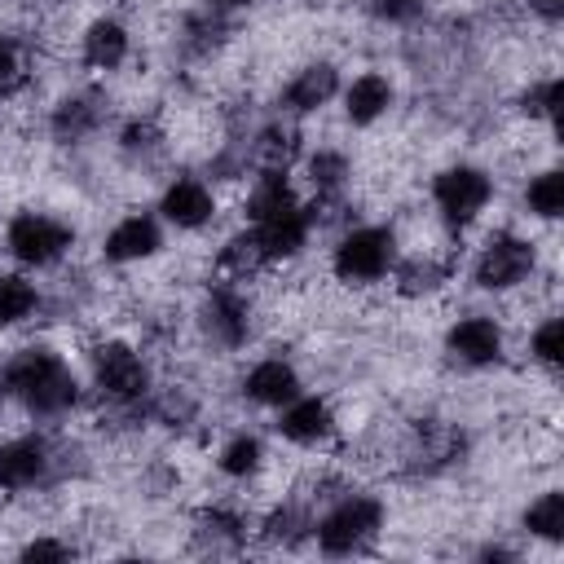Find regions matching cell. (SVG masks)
<instances>
[{
  "label": "cell",
  "mask_w": 564,
  "mask_h": 564,
  "mask_svg": "<svg viewBox=\"0 0 564 564\" xmlns=\"http://www.w3.org/2000/svg\"><path fill=\"white\" fill-rule=\"evenodd\" d=\"M0 397L18 401L35 419H62L79 405V375L57 348L26 344L0 361Z\"/></svg>",
  "instance_id": "obj_1"
},
{
  "label": "cell",
  "mask_w": 564,
  "mask_h": 564,
  "mask_svg": "<svg viewBox=\"0 0 564 564\" xmlns=\"http://www.w3.org/2000/svg\"><path fill=\"white\" fill-rule=\"evenodd\" d=\"M379 533H383V502L375 494L348 489L313 520V538L322 555H361L375 546Z\"/></svg>",
  "instance_id": "obj_2"
},
{
  "label": "cell",
  "mask_w": 564,
  "mask_h": 564,
  "mask_svg": "<svg viewBox=\"0 0 564 564\" xmlns=\"http://www.w3.org/2000/svg\"><path fill=\"white\" fill-rule=\"evenodd\" d=\"M397 260H401V251H397V234L388 225H352L330 247V273L344 286H375V282L392 278Z\"/></svg>",
  "instance_id": "obj_3"
},
{
  "label": "cell",
  "mask_w": 564,
  "mask_h": 564,
  "mask_svg": "<svg viewBox=\"0 0 564 564\" xmlns=\"http://www.w3.org/2000/svg\"><path fill=\"white\" fill-rule=\"evenodd\" d=\"M88 370H93V388L101 401L119 405V410H132L141 405L150 392H154V379H150V361L128 344V339H106L93 348L88 357Z\"/></svg>",
  "instance_id": "obj_4"
},
{
  "label": "cell",
  "mask_w": 564,
  "mask_h": 564,
  "mask_svg": "<svg viewBox=\"0 0 564 564\" xmlns=\"http://www.w3.org/2000/svg\"><path fill=\"white\" fill-rule=\"evenodd\" d=\"M75 247V229L53 216V212H18L4 225V251L22 264V269H53L57 260H66Z\"/></svg>",
  "instance_id": "obj_5"
},
{
  "label": "cell",
  "mask_w": 564,
  "mask_h": 564,
  "mask_svg": "<svg viewBox=\"0 0 564 564\" xmlns=\"http://www.w3.org/2000/svg\"><path fill=\"white\" fill-rule=\"evenodd\" d=\"M494 203V176L476 163H449L432 176V207L449 229H467Z\"/></svg>",
  "instance_id": "obj_6"
},
{
  "label": "cell",
  "mask_w": 564,
  "mask_h": 564,
  "mask_svg": "<svg viewBox=\"0 0 564 564\" xmlns=\"http://www.w3.org/2000/svg\"><path fill=\"white\" fill-rule=\"evenodd\" d=\"M533 269H538V247H533L529 238L502 229V234H489L485 247L476 251V260H471V282H476L480 291H494V295H498V291L524 286V282L533 278Z\"/></svg>",
  "instance_id": "obj_7"
},
{
  "label": "cell",
  "mask_w": 564,
  "mask_h": 564,
  "mask_svg": "<svg viewBox=\"0 0 564 564\" xmlns=\"http://www.w3.org/2000/svg\"><path fill=\"white\" fill-rule=\"evenodd\" d=\"M313 225H317L313 207H308L304 198H295V203H286V207H278V212L251 220L247 229H251V238H256L264 264H282V260H295V256L308 247Z\"/></svg>",
  "instance_id": "obj_8"
},
{
  "label": "cell",
  "mask_w": 564,
  "mask_h": 564,
  "mask_svg": "<svg viewBox=\"0 0 564 564\" xmlns=\"http://www.w3.org/2000/svg\"><path fill=\"white\" fill-rule=\"evenodd\" d=\"M198 326L216 348H242L251 339V300L238 282H216L198 304Z\"/></svg>",
  "instance_id": "obj_9"
},
{
  "label": "cell",
  "mask_w": 564,
  "mask_h": 564,
  "mask_svg": "<svg viewBox=\"0 0 564 564\" xmlns=\"http://www.w3.org/2000/svg\"><path fill=\"white\" fill-rule=\"evenodd\" d=\"M212 216H216V194H212V185L203 176L181 172V176H172L163 185V194H159V220L163 225L198 234V229L212 225Z\"/></svg>",
  "instance_id": "obj_10"
},
{
  "label": "cell",
  "mask_w": 564,
  "mask_h": 564,
  "mask_svg": "<svg viewBox=\"0 0 564 564\" xmlns=\"http://www.w3.org/2000/svg\"><path fill=\"white\" fill-rule=\"evenodd\" d=\"M163 251V220L154 212H128L101 234L106 264H141Z\"/></svg>",
  "instance_id": "obj_11"
},
{
  "label": "cell",
  "mask_w": 564,
  "mask_h": 564,
  "mask_svg": "<svg viewBox=\"0 0 564 564\" xmlns=\"http://www.w3.org/2000/svg\"><path fill=\"white\" fill-rule=\"evenodd\" d=\"M502 348H507V335H502V322L489 317V313H467L458 322H449L445 330V352L471 370H485L494 361H502Z\"/></svg>",
  "instance_id": "obj_12"
},
{
  "label": "cell",
  "mask_w": 564,
  "mask_h": 564,
  "mask_svg": "<svg viewBox=\"0 0 564 564\" xmlns=\"http://www.w3.org/2000/svg\"><path fill=\"white\" fill-rule=\"evenodd\" d=\"M53 471V445L44 436H9L0 441V489L4 494H26L44 485Z\"/></svg>",
  "instance_id": "obj_13"
},
{
  "label": "cell",
  "mask_w": 564,
  "mask_h": 564,
  "mask_svg": "<svg viewBox=\"0 0 564 564\" xmlns=\"http://www.w3.org/2000/svg\"><path fill=\"white\" fill-rule=\"evenodd\" d=\"M335 427H339V423H335V410H330L326 397L300 392V397H291L286 405H278V436L291 441V445H300V449L326 445V441L335 436Z\"/></svg>",
  "instance_id": "obj_14"
},
{
  "label": "cell",
  "mask_w": 564,
  "mask_h": 564,
  "mask_svg": "<svg viewBox=\"0 0 564 564\" xmlns=\"http://www.w3.org/2000/svg\"><path fill=\"white\" fill-rule=\"evenodd\" d=\"M110 115V101L97 93V88H79V93H66L53 110H48V132L57 145H75L84 137H93Z\"/></svg>",
  "instance_id": "obj_15"
},
{
  "label": "cell",
  "mask_w": 564,
  "mask_h": 564,
  "mask_svg": "<svg viewBox=\"0 0 564 564\" xmlns=\"http://www.w3.org/2000/svg\"><path fill=\"white\" fill-rule=\"evenodd\" d=\"M300 392H304V379L286 357H260L242 375V397L251 405H264V410H278Z\"/></svg>",
  "instance_id": "obj_16"
},
{
  "label": "cell",
  "mask_w": 564,
  "mask_h": 564,
  "mask_svg": "<svg viewBox=\"0 0 564 564\" xmlns=\"http://www.w3.org/2000/svg\"><path fill=\"white\" fill-rule=\"evenodd\" d=\"M335 97H339V66L335 62H308L286 79L282 110L286 115H313Z\"/></svg>",
  "instance_id": "obj_17"
},
{
  "label": "cell",
  "mask_w": 564,
  "mask_h": 564,
  "mask_svg": "<svg viewBox=\"0 0 564 564\" xmlns=\"http://www.w3.org/2000/svg\"><path fill=\"white\" fill-rule=\"evenodd\" d=\"M339 93H344V119H348L352 128L379 123V119L392 110V101H397V84H392L383 70H361V75H352V84H344Z\"/></svg>",
  "instance_id": "obj_18"
},
{
  "label": "cell",
  "mask_w": 564,
  "mask_h": 564,
  "mask_svg": "<svg viewBox=\"0 0 564 564\" xmlns=\"http://www.w3.org/2000/svg\"><path fill=\"white\" fill-rule=\"evenodd\" d=\"M128 53H132V35H128V26L115 13L93 18L84 26V35H79V57L93 70H119L128 62Z\"/></svg>",
  "instance_id": "obj_19"
},
{
  "label": "cell",
  "mask_w": 564,
  "mask_h": 564,
  "mask_svg": "<svg viewBox=\"0 0 564 564\" xmlns=\"http://www.w3.org/2000/svg\"><path fill=\"white\" fill-rule=\"evenodd\" d=\"M264 458H269L264 441L242 427V432H234V436L216 449V471H220L225 480H251V476L264 471Z\"/></svg>",
  "instance_id": "obj_20"
},
{
  "label": "cell",
  "mask_w": 564,
  "mask_h": 564,
  "mask_svg": "<svg viewBox=\"0 0 564 564\" xmlns=\"http://www.w3.org/2000/svg\"><path fill=\"white\" fill-rule=\"evenodd\" d=\"M40 313V286L26 273H0V330H13Z\"/></svg>",
  "instance_id": "obj_21"
},
{
  "label": "cell",
  "mask_w": 564,
  "mask_h": 564,
  "mask_svg": "<svg viewBox=\"0 0 564 564\" xmlns=\"http://www.w3.org/2000/svg\"><path fill=\"white\" fill-rule=\"evenodd\" d=\"M304 176H308V189L317 194V203H326V198H339L344 194L352 167H348V154L344 150H317V154L304 159Z\"/></svg>",
  "instance_id": "obj_22"
},
{
  "label": "cell",
  "mask_w": 564,
  "mask_h": 564,
  "mask_svg": "<svg viewBox=\"0 0 564 564\" xmlns=\"http://www.w3.org/2000/svg\"><path fill=\"white\" fill-rule=\"evenodd\" d=\"M392 282L401 295H432L449 282V264L436 256H405V260H397Z\"/></svg>",
  "instance_id": "obj_23"
},
{
  "label": "cell",
  "mask_w": 564,
  "mask_h": 564,
  "mask_svg": "<svg viewBox=\"0 0 564 564\" xmlns=\"http://www.w3.org/2000/svg\"><path fill=\"white\" fill-rule=\"evenodd\" d=\"M216 269H220L229 282H247L251 273H260V269H269V264H264V256H260L251 229H238L234 238H225V247H220V256H216Z\"/></svg>",
  "instance_id": "obj_24"
},
{
  "label": "cell",
  "mask_w": 564,
  "mask_h": 564,
  "mask_svg": "<svg viewBox=\"0 0 564 564\" xmlns=\"http://www.w3.org/2000/svg\"><path fill=\"white\" fill-rule=\"evenodd\" d=\"M524 207H529L538 220H560V216H564V172H560V167H546V172L529 176V185H524Z\"/></svg>",
  "instance_id": "obj_25"
},
{
  "label": "cell",
  "mask_w": 564,
  "mask_h": 564,
  "mask_svg": "<svg viewBox=\"0 0 564 564\" xmlns=\"http://www.w3.org/2000/svg\"><path fill=\"white\" fill-rule=\"evenodd\" d=\"M524 529L533 533V538H542V542H560L564 538V494L560 489H546V494H538L529 507H524Z\"/></svg>",
  "instance_id": "obj_26"
},
{
  "label": "cell",
  "mask_w": 564,
  "mask_h": 564,
  "mask_svg": "<svg viewBox=\"0 0 564 564\" xmlns=\"http://www.w3.org/2000/svg\"><path fill=\"white\" fill-rule=\"evenodd\" d=\"M198 538H207V551H238L247 542V520L229 507H212L198 520Z\"/></svg>",
  "instance_id": "obj_27"
},
{
  "label": "cell",
  "mask_w": 564,
  "mask_h": 564,
  "mask_svg": "<svg viewBox=\"0 0 564 564\" xmlns=\"http://www.w3.org/2000/svg\"><path fill=\"white\" fill-rule=\"evenodd\" d=\"M529 357L542 366V370H560V361H564V317H542L538 326H533V335H529Z\"/></svg>",
  "instance_id": "obj_28"
},
{
  "label": "cell",
  "mask_w": 564,
  "mask_h": 564,
  "mask_svg": "<svg viewBox=\"0 0 564 564\" xmlns=\"http://www.w3.org/2000/svg\"><path fill=\"white\" fill-rule=\"evenodd\" d=\"M251 154H256L260 167H286V163L295 159V132H291L286 123H269V128L256 132Z\"/></svg>",
  "instance_id": "obj_29"
},
{
  "label": "cell",
  "mask_w": 564,
  "mask_h": 564,
  "mask_svg": "<svg viewBox=\"0 0 564 564\" xmlns=\"http://www.w3.org/2000/svg\"><path fill=\"white\" fill-rule=\"evenodd\" d=\"M119 150H123V159H132V163H150V159L163 150L159 123H154V119H132V123H123Z\"/></svg>",
  "instance_id": "obj_30"
},
{
  "label": "cell",
  "mask_w": 564,
  "mask_h": 564,
  "mask_svg": "<svg viewBox=\"0 0 564 564\" xmlns=\"http://www.w3.org/2000/svg\"><path fill=\"white\" fill-rule=\"evenodd\" d=\"M520 110H524L529 119H546V123H555V115H560V75L533 79V84L520 93Z\"/></svg>",
  "instance_id": "obj_31"
},
{
  "label": "cell",
  "mask_w": 564,
  "mask_h": 564,
  "mask_svg": "<svg viewBox=\"0 0 564 564\" xmlns=\"http://www.w3.org/2000/svg\"><path fill=\"white\" fill-rule=\"evenodd\" d=\"M31 79L26 70V48L13 35H0V97H13Z\"/></svg>",
  "instance_id": "obj_32"
},
{
  "label": "cell",
  "mask_w": 564,
  "mask_h": 564,
  "mask_svg": "<svg viewBox=\"0 0 564 564\" xmlns=\"http://www.w3.org/2000/svg\"><path fill=\"white\" fill-rule=\"evenodd\" d=\"M366 4H370V13H375L379 22H392V26L419 22L423 9H427V0H366Z\"/></svg>",
  "instance_id": "obj_33"
},
{
  "label": "cell",
  "mask_w": 564,
  "mask_h": 564,
  "mask_svg": "<svg viewBox=\"0 0 564 564\" xmlns=\"http://www.w3.org/2000/svg\"><path fill=\"white\" fill-rule=\"evenodd\" d=\"M18 555H22V560H70V555H75V546H70V542H62V538H31Z\"/></svg>",
  "instance_id": "obj_34"
},
{
  "label": "cell",
  "mask_w": 564,
  "mask_h": 564,
  "mask_svg": "<svg viewBox=\"0 0 564 564\" xmlns=\"http://www.w3.org/2000/svg\"><path fill=\"white\" fill-rule=\"evenodd\" d=\"M529 9H533L546 26H555V22L564 18V0H529Z\"/></svg>",
  "instance_id": "obj_35"
},
{
  "label": "cell",
  "mask_w": 564,
  "mask_h": 564,
  "mask_svg": "<svg viewBox=\"0 0 564 564\" xmlns=\"http://www.w3.org/2000/svg\"><path fill=\"white\" fill-rule=\"evenodd\" d=\"M212 4H220V9H247V4H256V0H212Z\"/></svg>",
  "instance_id": "obj_36"
}]
</instances>
